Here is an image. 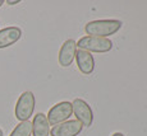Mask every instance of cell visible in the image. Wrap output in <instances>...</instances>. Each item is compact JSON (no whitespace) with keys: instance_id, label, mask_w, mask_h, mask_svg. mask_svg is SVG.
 Here are the masks:
<instances>
[{"instance_id":"cell-1","label":"cell","mask_w":147,"mask_h":136,"mask_svg":"<svg viewBox=\"0 0 147 136\" xmlns=\"http://www.w3.org/2000/svg\"><path fill=\"white\" fill-rule=\"evenodd\" d=\"M121 28V22L118 19H100V21L88 22L84 27L87 35L92 37L106 38L113 36Z\"/></svg>"},{"instance_id":"cell-2","label":"cell","mask_w":147,"mask_h":136,"mask_svg":"<svg viewBox=\"0 0 147 136\" xmlns=\"http://www.w3.org/2000/svg\"><path fill=\"white\" fill-rule=\"evenodd\" d=\"M35 104H36V99H35L33 93L30 92V90L23 92L19 95L17 104H16V111H14L16 118L19 120L21 122L28 121L30 117L32 116L33 111H35Z\"/></svg>"},{"instance_id":"cell-3","label":"cell","mask_w":147,"mask_h":136,"mask_svg":"<svg viewBox=\"0 0 147 136\" xmlns=\"http://www.w3.org/2000/svg\"><path fill=\"white\" fill-rule=\"evenodd\" d=\"M77 47L80 50L87 51V52H109L113 49V42L109 38H101V37H92V36H86L82 37L78 42H76Z\"/></svg>"},{"instance_id":"cell-4","label":"cell","mask_w":147,"mask_h":136,"mask_svg":"<svg viewBox=\"0 0 147 136\" xmlns=\"http://www.w3.org/2000/svg\"><path fill=\"white\" fill-rule=\"evenodd\" d=\"M73 115V108L70 102H60L55 104L47 113V121L50 125L56 126L59 123H63L69 120V117Z\"/></svg>"},{"instance_id":"cell-5","label":"cell","mask_w":147,"mask_h":136,"mask_svg":"<svg viewBox=\"0 0 147 136\" xmlns=\"http://www.w3.org/2000/svg\"><path fill=\"white\" fill-rule=\"evenodd\" d=\"M73 113L76 116V120L82 123V126L90 127L94 122V112H92L91 107L88 106L86 101L81 98H77L73 101L72 103Z\"/></svg>"},{"instance_id":"cell-6","label":"cell","mask_w":147,"mask_h":136,"mask_svg":"<svg viewBox=\"0 0 147 136\" xmlns=\"http://www.w3.org/2000/svg\"><path fill=\"white\" fill-rule=\"evenodd\" d=\"M82 129H83V126L77 120H68L65 122L54 126L50 130V135L51 136H77L78 134H81Z\"/></svg>"},{"instance_id":"cell-7","label":"cell","mask_w":147,"mask_h":136,"mask_svg":"<svg viewBox=\"0 0 147 136\" xmlns=\"http://www.w3.org/2000/svg\"><path fill=\"white\" fill-rule=\"evenodd\" d=\"M76 52H77V45L74 39H67L63 43L60 51H59L58 60L60 66L68 67L72 65L73 60L76 59Z\"/></svg>"},{"instance_id":"cell-8","label":"cell","mask_w":147,"mask_h":136,"mask_svg":"<svg viewBox=\"0 0 147 136\" xmlns=\"http://www.w3.org/2000/svg\"><path fill=\"white\" fill-rule=\"evenodd\" d=\"M76 61H77V66L82 74L88 75L95 70V59L91 55V52L78 49L76 52Z\"/></svg>"},{"instance_id":"cell-9","label":"cell","mask_w":147,"mask_h":136,"mask_svg":"<svg viewBox=\"0 0 147 136\" xmlns=\"http://www.w3.org/2000/svg\"><path fill=\"white\" fill-rule=\"evenodd\" d=\"M22 37V29L18 27H7L0 31V49L14 45Z\"/></svg>"},{"instance_id":"cell-10","label":"cell","mask_w":147,"mask_h":136,"mask_svg":"<svg viewBox=\"0 0 147 136\" xmlns=\"http://www.w3.org/2000/svg\"><path fill=\"white\" fill-rule=\"evenodd\" d=\"M32 134L33 136H49L50 135V123L47 121L46 115L40 112L33 117Z\"/></svg>"},{"instance_id":"cell-11","label":"cell","mask_w":147,"mask_h":136,"mask_svg":"<svg viewBox=\"0 0 147 136\" xmlns=\"http://www.w3.org/2000/svg\"><path fill=\"white\" fill-rule=\"evenodd\" d=\"M31 134H32V122L23 121L17 125L9 136H31Z\"/></svg>"},{"instance_id":"cell-12","label":"cell","mask_w":147,"mask_h":136,"mask_svg":"<svg viewBox=\"0 0 147 136\" xmlns=\"http://www.w3.org/2000/svg\"><path fill=\"white\" fill-rule=\"evenodd\" d=\"M18 3H19V0H8L7 4H9V5H16V4H18Z\"/></svg>"},{"instance_id":"cell-13","label":"cell","mask_w":147,"mask_h":136,"mask_svg":"<svg viewBox=\"0 0 147 136\" xmlns=\"http://www.w3.org/2000/svg\"><path fill=\"white\" fill-rule=\"evenodd\" d=\"M113 136H124L121 132H115V134H113Z\"/></svg>"},{"instance_id":"cell-14","label":"cell","mask_w":147,"mask_h":136,"mask_svg":"<svg viewBox=\"0 0 147 136\" xmlns=\"http://www.w3.org/2000/svg\"><path fill=\"white\" fill-rule=\"evenodd\" d=\"M3 4H4V0H0V7H1Z\"/></svg>"},{"instance_id":"cell-15","label":"cell","mask_w":147,"mask_h":136,"mask_svg":"<svg viewBox=\"0 0 147 136\" xmlns=\"http://www.w3.org/2000/svg\"><path fill=\"white\" fill-rule=\"evenodd\" d=\"M3 135H4V134H3V130L0 129V136H3Z\"/></svg>"}]
</instances>
